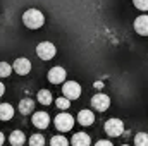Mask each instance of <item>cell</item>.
<instances>
[{
	"label": "cell",
	"mask_w": 148,
	"mask_h": 146,
	"mask_svg": "<svg viewBox=\"0 0 148 146\" xmlns=\"http://www.w3.org/2000/svg\"><path fill=\"white\" fill-rule=\"evenodd\" d=\"M23 23L29 29H38V28H41L45 24V16L38 9H28L23 14Z\"/></svg>",
	"instance_id": "cell-1"
},
{
	"label": "cell",
	"mask_w": 148,
	"mask_h": 146,
	"mask_svg": "<svg viewBox=\"0 0 148 146\" xmlns=\"http://www.w3.org/2000/svg\"><path fill=\"white\" fill-rule=\"evenodd\" d=\"M57 50H55V45L50 43V41H41L36 46V55L41 60H52L55 57Z\"/></svg>",
	"instance_id": "cell-2"
},
{
	"label": "cell",
	"mask_w": 148,
	"mask_h": 146,
	"mask_svg": "<svg viewBox=\"0 0 148 146\" xmlns=\"http://www.w3.org/2000/svg\"><path fill=\"white\" fill-rule=\"evenodd\" d=\"M103 129H105L107 136L117 138V136H121V134L124 132V122H122L121 119H109V120L105 122Z\"/></svg>",
	"instance_id": "cell-3"
},
{
	"label": "cell",
	"mask_w": 148,
	"mask_h": 146,
	"mask_svg": "<svg viewBox=\"0 0 148 146\" xmlns=\"http://www.w3.org/2000/svg\"><path fill=\"white\" fill-rule=\"evenodd\" d=\"M53 124H55V127L60 131V132H67V131H71L74 126V119L71 113H59L55 119H53Z\"/></svg>",
	"instance_id": "cell-4"
},
{
	"label": "cell",
	"mask_w": 148,
	"mask_h": 146,
	"mask_svg": "<svg viewBox=\"0 0 148 146\" xmlns=\"http://www.w3.org/2000/svg\"><path fill=\"white\" fill-rule=\"evenodd\" d=\"M62 95L71 102V100H77L81 96V86L76 81H66L62 84Z\"/></svg>",
	"instance_id": "cell-5"
},
{
	"label": "cell",
	"mask_w": 148,
	"mask_h": 146,
	"mask_svg": "<svg viewBox=\"0 0 148 146\" xmlns=\"http://www.w3.org/2000/svg\"><path fill=\"white\" fill-rule=\"evenodd\" d=\"M91 107L97 110V112H105V110L110 107V98L103 93H98L91 98Z\"/></svg>",
	"instance_id": "cell-6"
},
{
	"label": "cell",
	"mask_w": 148,
	"mask_h": 146,
	"mask_svg": "<svg viewBox=\"0 0 148 146\" xmlns=\"http://www.w3.org/2000/svg\"><path fill=\"white\" fill-rule=\"evenodd\" d=\"M66 71L60 67V65H57V67H52L50 71H48V81L52 83V84H64L66 83Z\"/></svg>",
	"instance_id": "cell-7"
},
{
	"label": "cell",
	"mask_w": 148,
	"mask_h": 146,
	"mask_svg": "<svg viewBox=\"0 0 148 146\" xmlns=\"http://www.w3.org/2000/svg\"><path fill=\"white\" fill-rule=\"evenodd\" d=\"M12 67H14V72H17L19 76H26L31 71V62L28 59H24V57H19V59L14 60Z\"/></svg>",
	"instance_id": "cell-8"
},
{
	"label": "cell",
	"mask_w": 148,
	"mask_h": 146,
	"mask_svg": "<svg viewBox=\"0 0 148 146\" xmlns=\"http://www.w3.org/2000/svg\"><path fill=\"white\" fill-rule=\"evenodd\" d=\"M48 124H50L48 113H45V112H36V113H33V126H35V127H38V129H47Z\"/></svg>",
	"instance_id": "cell-9"
},
{
	"label": "cell",
	"mask_w": 148,
	"mask_h": 146,
	"mask_svg": "<svg viewBox=\"0 0 148 146\" xmlns=\"http://www.w3.org/2000/svg\"><path fill=\"white\" fill-rule=\"evenodd\" d=\"M134 31L141 36H148V16H140L134 21Z\"/></svg>",
	"instance_id": "cell-10"
},
{
	"label": "cell",
	"mask_w": 148,
	"mask_h": 146,
	"mask_svg": "<svg viewBox=\"0 0 148 146\" xmlns=\"http://www.w3.org/2000/svg\"><path fill=\"white\" fill-rule=\"evenodd\" d=\"M77 122H79L81 126L88 127V126H91V124L95 122V113H93L91 110H81V112L77 113Z\"/></svg>",
	"instance_id": "cell-11"
},
{
	"label": "cell",
	"mask_w": 148,
	"mask_h": 146,
	"mask_svg": "<svg viewBox=\"0 0 148 146\" xmlns=\"http://www.w3.org/2000/svg\"><path fill=\"white\" fill-rule=\"evenodd\" d=\"M71 145L73 146H90L91 145V138L86 134V132H76L71 139Z\"/></svg>",
	"instance_id": "cell-12"
},
{
	"label": "cell",
	"mask_w": 148,
	"mask_h": 146,
	"mask_svg": "<svg viewBox=\"0 0 148 146\" xmlns=\"http://www.w3.org/2000/svg\"><path fill=\"white\" fill-rule=\"evenodd\" d=\"M9 141H10L12 146H23L26 143V136H24L23 131H12L10 136H9Z\"/></svg>",
	"instance_id": "cell-13"
},
{
	"label": "cell",
	"mask_w": 148,
	"mask_h": 146,
	"mask_svg": "<svg viewBox=\"0 0 148 146\" xmlns=\"http://www.w3.org/2000/svg\"><path fill=\"white\" fill-rule=\"evenodd\" d=\"M14 117V107L10 103H0V120H10Z\"/></svg>",
	"instance_id": "cell-14"
},
{
	"label": "cell",
	"mask_w": 148,
	"mask_h": 146,
	"mask_svg": "<svg viewBox=\"0 0 148 146\" xmlns=\"http://www.w3.org/2000/svg\"><path fill=\"white\" fill-rule=\"evenodd\" d=\"M33 110H35V102L31 98H24V100L19 102V112L21 113L29 115V113H33Z\"/></svg>",
	"instance_id": "cell-15"
},
{
	"label": "cell",
	"mask_w": 148,
	"mask_h": 146,
	"mask_svg": "<svg viewBox=\"0 0 148 146\" xmlns=\"http://www.w3.org/2000/svg\"><path fill=\"white\" fill-rule=\"evenodd\" d=\"M36 100L41 103V105H50L53 98H52V93H50L48 89H40L38 95H36Z\"/></svg>",
	"instance_id": "cell-16"
},
{
	"label": "cell",
	"mask_w": 148,
	"mask_h": 146,
	"mask_svg": "<svg viewBox=\"0 0 148 146\" xmlns=\"http://www.w3.org/2000/svg\"><path fill=\"white\" fill-rule=\"evenodd\" d=\"M134 146H148V134L147 132H138L134 136Z\"/></svg>",
	"instance_id": "cell-17"
},
{
	"label": "cell",
	"mask_w": 148,
	"mask_h": 146,
	"mask_svg": "<svg viewBox=\"0 0 148 146\" xmlns=\"http://www.w3.org/2000/svg\"><path fill=\"white\" fill-rule=\"evenodd\" d=\"M55 105H57L59 110H67L69 107H71V102H69L66 96H59V98L55 100Z\"/></svg>",
	"instance_id": "cell-18"
},
{
	"label": "cell",
	"mask_w": 148,
	"mask_h": 146,
	"mask_svg": "<svg viewBox=\"0 0 148 146\" xmlns=\"http://www.w3.org/2000/svg\"><path fill=\"white\" fill-rule=\"evenodd\" d=\"M50 146H69V141L64 136H53L50 139Z\"/></svg>",
	"instance_id": "cell-19"
},
{
	"label": "cell",
	"mask_w": 148,
	"mask_h": 146,
	"mask_svg": "<svg viewBox=\"0 0 148 146\" xmlns=\"http://www.w3.org/2000/svg\"><path fill=\"white\" fill-rule=\"evenodd\" d=\"M12 65L7 64V62H0V77H9L10 72H12Z\"/></svg>",
	"instance_id": "cell-20"
},
{
	"label": "cell",
	"mask_w": 148,
	"mask_h": 146,
	"mask_svg": "<svg viewBox=\"0 0 148 146\" xmlns=\"http://www.w3.org/2000/svg\"><path fill=\"white\" fill-rule=\"evenodd\" d=\"M29 146H45V138L41 134H33L29 138Z\"/></svg>",
	"instance_id": "cell-21"
},
{
	"label": "cell",
	"mask_w": 148,
	"mask_h": 146,
	"mask_svg": "<svg viewBox=\"0 0 148 146\" xmlns=\"http://www.w3.org/2000/svg\"><path fill=\"white\" fill-rule=\"evenodd\" d=\"M133 3L140 10H148V0H133Z\"/></svg>",
	"instance_id": "cell-22"
},
{
	"label": "cell",
	"mask_w": 148,
	"mask_h": 146,
	"mask_svg": "<svg viewBox=\"0 0 148 146\" xmlns=\"http://www.w3.org/2000/svg\"><path fill=\"white\" fill-rule=\"evenodd\" d=\"M95 146H114L110 141H107V139H100V141H97V145Z\"/></svg>",
	"instance_id": "cell-23"
},
{
	"label": "cell",
	"mask_w": 148,
	"mask_h": 146,
	"mask_svg": "<svg viewBox=\"0 0 148 146\" xmlns=\"http://www.w3.org/2000/svg\"><path fill=\"white\" fill-rule=\"evenodd\" d=\"M95 88H98V89H100V88H103V83H100V81H97V83H95Z\"/></svg>",
	"instance_id": "cell-24"
},
{
	"label": "cell",
	"mask_w": 148,
	"mask_h": 146,
	"mask_svg": "<svg viewBox=\"0 0 148 146\" xmlns=\"http://www.w3.org/2000/svg\"><path fill=\"white\" fill-rule=\"evenodd\" d=\"M3 93H5V86H3V84H2V83H0V96H2V95H3Z\"/></svg>",
	"instance_id": "cell-25"
},
{
	"label": "cell",
	"mask_w": 148,
	"mask_h": 146,
	"mask_svg": "<svg viewBox=\"0 0 148 146\" xmlns=\"http://www.w3.org/2000/svg\"><path fill=\"white\" fill-rule=\"evenodd\" d=\"M3 141H5V138H3V134H2V132H0V146L3 145Z\"/></svg>",
	"instance_id": "cell-26"
},
{
	"label": "cell",
	"mask_w": 148,
	"mask_h": 146,
	"mask_svg": "<svg viewBox=\"0 0 148 146\" xmlns=\"http://www.w3.org/2000/svg\"><path fill=\"white\" fill-rule=\"evenodd\" d=\"M122 146H129V145H122Z\"/></svg>",
	"instance_id": "cell-27"
}]
</instances>
